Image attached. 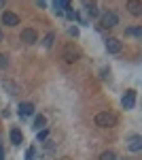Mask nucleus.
Wrapping results in <instances>:
<instances>
[{"label":"nucleus","mask_w":142,"mask_h":160,"mask_svg":"<svg viewBox=\"0 0 142 160\" xmlns=\"http://www.w3.org/2000/svg\"><path fill=\"white\" fill-rule=\"evenodd\" d=\"M142 149V143H131L130 145V152H140Z\"/></svg>","instance_id":"6ab92c4d"},{"label":"nucleus","mask_w":142,"mask_h":160,"mask_svg":"<svg viewBox=\"0 0 142 160\" xmlns=\"http://www.w3.org/2000/svg\"><path fill=\"white\" fill-rule=\"evenodd\" d=\"M59 2V7H62V9H66V11L70 13V0H57Z\"/></svg>","instance_id":"a211bd4d"},{"label":"nucleus","mask_w":142,"mask_h":160,"mask_svg":"<svg viewBox=\"0 0 142 160\" xmlns=\"http://www.w3.org/2000/svg\"><path fill=\"white\" fill-rule=\"evenodd\" d=\"M68 34H70V37H79V28L70 26V28H68Z\"/></svg>","instance_id":"aec40b11"},{"label":"nucleus","mask_w":142,"mask_h":160,"mask_svg":"<svg viewBox=\"0 0 142 160\" xmlns=\"http://www.w3.org/2000/svg\"><path fill=\"white\" fill-rule=\"evenodd\" d=\"M7 66H9V58L4 53H0V68H7Z\"/></svg>","instance_id":"f3484780"},{"label":"nucleus","mask_w":142,"mask_h":160,"mask_svg":"<svg viewBox=\"0 0 142 160\" xmlns=\"http://www.w3.org/2000/svg\"><path fill=\"white\" fill-rule=\"evenodd\" d=\"M21 41H24L25 45H34L36 41H38L36 30H34V28H24V30H21Z\"/></svg>","instance_id":"39448f33"},{"label":"nucleus","mask_w":142,"mask_h":160,"mask_svg":"<svg viewBox=\"0 0 142 160\" xmlns=\"http://www.w3.org/2000/svg\"><path fill=\"white\" fill-rule=\"evenodd\" d=\"M100 160H117V154H115L112 149H106V152L100 154Z\"/></svg>","instance_id":"4468645a"},{"label":"nucleus","mask_w":142,"mask_h":160,"mask_svg":"<svg viewBox=\"0 0 142 160\" xmlns=\"http://www.w3.org/2000/svg\"><path fill=\"white\" fill-rule=\"evenodd\" d=\"M94 122H95V126H100V128H112V126H117L119 118L112 111H100L94 118Z\"/></svg>","instance_id":"f257e3e1"},{"label":"nucleus","mask_w":142,"mask_h":160,"mask_svg":"<svg viewBox=\"0 0 142 160\" xmlns=\"http://www.w3.org/2000/svg\"><path fill=\"white\" fill-rule=\"evenodd\" d=\"M2 24H7V26H17L19 24V17L15 15V13H11V11H4L2 13Z\"/></svg>","instance_id":"6e6552de"},{"label":"nucleus","mask_w":142,"mask_h":160,"mask_svg":"<svg viewBox=\"0 0 142 160\" xmlns=\"http://www.w3.org/2000/svg\"><path fill=\"white\" fill-rule=\"evenodd\" d=\"M100 24L104 26V28H115L119 24V15L115 11H106L100 15Z\"/></svg>","instance_id":"7ed1b4c3"},{"label":"nucleus","mask_w":142,"mask_h":160,"mask_svg":"<svg viewBox=\"0 0 142 160\" xmlns=\"http://www.w3.org/2000/svg\"><path fill=\"white\" fill-rule=\"evenodd\" d=\"M125 7H127L130 15H134V17H140L142 15V0H127Z\"/></svg>","instance_id":"423d86ee"},{"label":"nucleus","mask_w":142,"mask_h":160,"mask_svg":"<svg viewBox=\"0 0 142 160\" xmlns=\"http://www.w3.org/2000/svg\"><path fill=\"white\" fill-rule=\"evenodd\" d=\"M36 4H38L40 9H45V4H47V2H45V0H36Z\"/></svg>","instance_id":"4be33fe9"},{"label":"nucleus","mask_w":142,"mask_h":160,"mask_svg":"<svg viewBox=\"0 0 142 160\" xmlns=\"http://www.w3.org/2000/svg\"><path fill=\"white\" fill-rule=\"evenodd\" d=\"M85 4H87V13H89L91 17H98V15H100V11H98V7H95L94 0H85Z\"/></svg>","instance_id":"f8f14e48"},{"label":"nucleus","mask_w":142,"mask_h":160,"mask_svg":"<svg viewBox=\"0 0 142 160\" xmlns=\"http://www.w3.org/2000/svg\"><path fill=\"white\" fill-rule=\"evenodd\" d=\"M121 105H123L125 111L134 109V107H136V90H127L125 96H123V100H121Z\"/></svg>","instance_id":"20e7f679"},{"label":"nucleus","mask_w":142,"mask_h":160,"mask_svg":"<svg viewBox=\"0 0 142 160\" xmlns=\"http://www.w3.org/2000/svg\"><path fill=\"white\" fill-rule=\"evenodd\" d=\"M34 128H38V130L47 128V118H45V115H36L34 118Z\"/></svg>","instance_id":"ddd939ff"},{"label":"nucleus","mask_w":142,"mask_h":160,"mask_svg":"<svg viewBox=\"0 0 142 160\" xmlns=\"http://www.w3.org/2000/svg\"><path fill=\"white\" fill-rule=\"evenodd\" d=\"M62 58L68 62V64H74V62L81 58V51L76 49L72 43H68V45H64V47H62Z\"/></svg>","instance_id":"f03ea898"},{"label":"nucleus","mask_w":142,"mask_h":160,"mask_svg":"<svg viewBox=\"0 0 142 160\" xmlns=\"http://www.w3.org/2000/svg\"><path fill=\"white\" fill-rule=\"evenodd\" d=\"M53 41H55V32H49L47 37H45V41H43V45H45V47H51V45H53Z\"/></svg>","instance_id":"2eb2a0df"},{"label":"nucleus","mask_w":142,"mask_h":160,"mask_svg":"<svg viewBox=\"0 0 142 160\" xmlns=\"http://www.w3.org/2000/svg\"><path fill=\"white\" fill-rule=\"evenodd\" d=\"M25 160H34V148H30L25 152Z\"/></svg>","instance_id":"412c9836"},{"label":"nucleus","mask_w":142,"mask_h":160,"mask_svg":"<svg viewBox=\"0 0 142 160\" xmlns=\"http://www.w3.org/2000/svg\"><path fill=\"white\" fill-rule=\"evenodd\" d=\"M11 143L13 145H21V143H24V135H21L19 128H13L11 130Z\"/></svg>","instance_id":"9d476101"},{"label":"nucleus","mask_w":142,"mask_h":160,"mask_svg":"<svg viewBox=\"0 0 142 160\" xmlns=\"http://www.w3.org/2000/svg\"><path fill=\"white\" fill-rule=\"evenodd\" d=\"M121 49H123V43H121L119 38H115V37L106 38V51L108 53H119Z\"/></svg>","instance_id":"0eeeda50"},{"label":"nucleus","mask_w":142,"mask_h":160,"mask_svg":"<svg viewBox=\"0 0 142 160\" xmlns=\"http://www.w3.org/2000/svg\"><path fill=\"white\" fill-rule=\"evenodd\" d=\"M125 37H138L142 38V26H131V28H125Z\"/></svg>","instance_id":"9b49d317"},{"label":"nucleus","mask_w":142,"mask_h":160,"mask_svg":"<svg viewBox=\"0 0 142 160\" xmlns=\"http://www.w3.org/2000/svg\"><path fill=\"white\" fill-rule=\"evenodd\" d=\"M19 115H21V118L34 115V105H32V102H21V105H19Z\"/></svg>","instance_id":"1a4fd4ad"},{"label":"nucleus","mask_w":142,"mask_h":160,"mask_svg":"<svg viewBox=\"0 0 142 160\" xmlns=\"http://www.w3.org/2000/svg\"><path fill=\"white\" fill-rule=\"evenodd\" d=\"M0 41H2V32H0Z\"/></svg>","instance_id":"b1692460"},{"label":"nucleus","mask_w":142,"mask_h":160,"mask_svg":"<svg viewBox=\"0 0 142 160\" xmlns=\"http://www.w3.org/2000/svg\"><path fill=\"white\" fill-rule=\"evenodd\" d=\"M2 7H4V0H0V9H2Z\"/></svg>","instance_id":"5701e85b"},{"label":"nucleus","mask_w":142,"mask_h":160,"mask_svg":"<svg viewBox=\"0 0 142 160\" xmlns=\"http://www.w3.org/2000/svg\"><path fill=\"white\" fill-rule=\"evenodd\" d=\"M47 137H49V130H47V128H43V130H38L36 139H38V141H47Z\"/></svg>","instance_id":"dca6fc26"}]
</instances>
